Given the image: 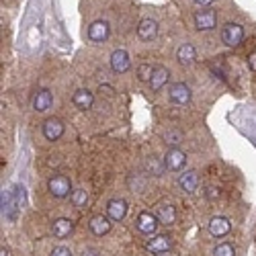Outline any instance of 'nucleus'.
Here are the masks:
<instances>
[{"label": "nucleus", "instance_id": "obj_1", "mask_svg": "<svg viewBox=\"0 0 256 256\" xmlns=\"http://www.w3.org/2000/svg\"><path fill=\"white\" fill-rule=\"evenodd\" d=\"M244 39V27L238 25V23H228L224 29H222V41L230 48H236L242 44Z\"/></svg>", "mask_w": 256, "mask_h": 256}, {"label": "nucleus", "instance_id": "obj_2", "mask_svg": "<svg viewBox=\"0 0 256 256\" xmlns=\"http://www.w3.org/2000/svg\"><path fill=\"white\" fill-rule=\"evenodd\" d=\"M48 188H50V193H52L54 197L62 199V197L70 195L72 184H70V178H68V176H64V174H56V176H52V178H50Z\"/></svg>", "mask_w": 256, "mask_h": 256}, {"label": "nucleus", "instance_id": "obj_3", "mask_svg": "<svg viewBox=\"0 0 256 256\" xmlns=\"http://www.w3.org/2000/svg\"><path fill=\"white\" fill-rule=\"evenodd\" d=\"M216 25H218V14H216V10L203 8V10H197V12H195V27H197L199 31H211Z\"/></svg>", "mask_w": 256, "mask_h": 256}, {"label": "nucleus", "instance_id": "obj_4", "mask_svg": "<svg viewBox=\"0 0 256 256\" xmlns=\"http://www.w3.org/2000/svg\"><path fill=\"white\" fill-rule=\"evenodd\" d=\"M162 164L168 170H182L184 164H186V154L182 150H178V148H170V150L166 152V156H164Z\"/></svg>", "mask_w": 256, "mask_h": 256}, {"label": "nucleus", "instance_id": "obj_5", "mask_svg": "<svg viewBox=\"0 0 256 256\" xmlns=\"http://www.w3.org/2000/svg\"><path fill=\"white\" fill-rule=\"evenodd\" d=\"M64 123L58 119V117H50V119H46L44 121V136H46V140H50V142H56V140H60L62 136H64Z\"/></svg>", "mask_w": 256, "mask_h": 256}, {"label": "nucleus", "instance_id": "obj_6", "mask_svg": "<svg viewBox=\"0 0 256 256\" xmlns=\"http://www.w3.org/2000/svg\"><path fill=\"white\" fill-rule=\"evenodd\" d=\"M130 66H132L130 54H127L125 50H115V52L111 54V68H113V72L123 74V72L130 70Z\"/></svg>", "mask_w": 256, "mask_h": 256}, {"label": "nucleus", "instance_id": "obj_7", "mask_svg": "<svg viewBox=\"0 0 256 256\" xmlns=\"http://www.w3.org/2000/svg\"><path fill=\"white\" fill-rule=\"evenodd\" d=\"M158 224H160L158 218L152 216L150 211H142L140 216H138V222H136V226H138V230L142 234H154L156 228H158Z\"/></svg>", "mask_w": 256, "mask_h": 256}, {"label": "nucleus", "instance_id": "obj_8", "mask_svg": "<svg viewBox=\"0 0 256 256\" xmlns=\"http://www.w3.org/2000/svg\"><path fill=\"white\" fill-rule=\"evenodd\" d=\"M168 96H170V100L176 102V104H186L190 100V88L186 86V84H182V82H176V84L170 86Z\"/></svg>", "mask_w": 256, "mask_h": 256}, {"label": "nucleus", "instance_id": "obj_9", "mask_svg": "<svg viewBox=\"0 0 256 256\" xmlns=\"http://www.w3.org/2000/svg\"><path fill=\"white\" fill-rule=\"evenodd\" d=\"M52 102H54V94H52L48 88H41V90H37L35 96H33V109H35L37 113H46L50 106H52Z\"/></svg>", "mask_w": 256, "mask_h": 256}, {"label": "nucleus", "instance_id": "obj_10", "mask_svg": "<svg viewBox=\"0 0 256 256\" xmlns=\"http://www.w3.org/2000/svg\"><path fill=\"white\" fill-rule=\"evenodd\" d=\"M127 213V203L123 199H111L106 205V218L111 222H121Z\"/></svg>", "mask_w": 256, "mask_h": 256}, {"label": "nucleus", "instance_id": "obj_11", "mask_svg": "<svg viewBox=\"0 0 256 256\" xmlns=\"http://www.w3.org/2000/svg\"><path fill=\"white\" fill-rule=\"evenodd\" d=\"M109 33H111V27L106 20H94V23L88 27V37H90V41H96V44L104 41L109 37Z\"/></svg>", "mask_w": 256, "mask_h": 256}, {"label": "nucleus", "instance_id": "obj_12", "mask_svg": "<svg viewBox=\"0 0 256 256\" xmlns=\"http://www.w3.org/2000/svg\"><path fill=\"white\" fill-rule=\"evenodd\" d=\"M230 230H232V224H230V220H226V218H213L211 222H209V234L211 236H216V238H224V236H228L230 234Z\"/></svg>", "mask_w": 256, "mask_h": 256}, {"label": "nucleus", "instance_id": "obj_13", "mask_svg": "<svg viewBox=\"0 0 256 256\" xmlns=\"http://www.w3.org/2000/svg\"><path fill=\"white\" fill-rule=\"evenodd\" d=\"M138 35H140L144 41H152V39L158 35V23H156L154 18H144V20H140Z\"/></svg>", "mask_w": 256, "mask_h": 256}, {"label": "nucleus", "instance_id": "obj_14", "mask_svg": "<svg viewBox=\"0 0 256 256\" xmlns=\"http://www.w3.org/2000/svg\"><path fill=\"white\" fill-rule=\"evenodd\" d=\"M72 230H74V222H72V220H66V218L56 220V222H54V226H52L54 236H56V238H60V240L68 238L70 234H72Z\"/></svg>", "mask_w": 256, "mask_h": 256}, {"label": "nucleus", "instance_id": "obj_15", "mask_svg": "<svg viewBox=\"0 0 256 256\" xmlns=\"http://www.w3.org/2000/svg\"><path fill=\"white\" fill-rule=\"evenodd\" d=\"M72 100H74V104L78 106V109L88 111L90 106L94 104V94H92L90 90H86V88H80V90H76V92H74Z\"/></svg>", "mask_w": 256, "mask_h": 256}, {"label": "nucleus", "instance_id": "obj_16", "mask_svg": "<svg viewBox=\"0 0 256 256\" xmlns=\"http://www.w3.org/2000/svg\"><path fill=\"white\" fill-rule=\"evenodd\" d=\"M178 184L182 190H186V193H195L197 186H199V174L195 170H186L184 174L178 176Z\"/></svg>", "mask_w": 256, "mask_h": 256}, {"label": "nucleus", "instance_id": "obj_17", "mask_svg": "<svg viewBox=\"0 0 256 256\" xmlns=\"http://www.w3.org/2000/svg\"><path fill=\"white\" fill-rule=\"evenodd\" d=\"M90 232L94 234V236H104V234H109L111 230V220L106 218V216H94L88 224Z\"/></svg>", "mask_w": 256, "mask_h": 256}, {"label": "nucleus", "instance_id": "obj_18", "mask_svg": "<svg viewBox=\"0 0 256 256\" xmlns=\"http://www.w3.org/2000/svg\"><path fill=\"white\" fill-rule=\"evenodd\" d=\"M168 78H170V70L164 68V66H156L154 68V74H152V80H150V88L154 92H158L164 86V84L168 82Z\"/></svg>", "mask_w": 256, "mask_h": 256}, {"label": "nucleus", "instance_id": "obj_19", "mask_svg": "<svg viewBox=\"0 0 256 256\" xmlns=\"http://www.w3.org/2000/svg\"><path fill=\"white\" fill-rule=\"evenodd\" d=\"M170 246H172V242H170L168 236H154L152 240H148V244H146V248L150 252H154V254H164V252L170 250Z\"/></svg>", "mask_w": 256, "mask_h": 256}, {"label": "nucleus", "instance_id": "obj_20", "mask_svg": "<svg viewBox=\"0 0 256 256\" xmlns=\"http://www.w3.org/2000/svg\"><path fill=\"white\" fill-rule=\"evenodd\" d=\"M156 218H158V222L162 226H170V224H174V220H176V211L170 203H162V205H158Z\"/></svg>", "mask_w": 256, "mask_h": 256}, {"label": "nucleus", "instance_id": "obj_21", "mask_svg": "<svg viewBox=\"0 0 256 256\" xmlns=\"http://www.w3.org/2000/svg\"><path fill=\"white\" fill-rule=\"evenodd\" d=\"M176 60L182 64V66H188L197 60V50L190 46V44H182L178 50H176Z\"/></svg>", "mask_w": 256, "mask_h": 256}, {"label": "nucleus", "instance_id": "obj_22", "mask_svg": "<svg viewBox=\"0 0 256 256\" xmlns=\"http://www.w3.org/2000/svg\"><path fill=\"white\" fill-rule=\"evenodd\" d=\"M72 203H74L76 207H86V203H88V190H86V188H76V190H72Z\"/></svg>", "mask_w": 256, "mask_h": 256}, {"label": "nucleus", "instance_id": "obj_23", "mask_svg": "<svg viewBox=\"0 0 256 256\" xmlns=\"http://www.w3.org/2000/svg\"><path fill=\"white\" fill-rule=\"evenodd\" d=\"M152 74H154V68L150 66V64H140L138 78H140L142 82H150V80H152Z\"/></svg>", "mask_w": 256, "mask_h": 256}, {"label": "nucleus", "instance_id": "obj_24", "mask_svg": "<svg viewBox=\"0 0 256 256\" xmlns=\"http://www.w3.org/2000/svg\"><path fill=\"white\" fill-rule=\"evenodd\" d=\"M213 256H236V250H234L232 244L224 242V244H220L216 250H213Z\"/></svg>", "mask_w": 256, "mask_h": 256}, {"label": "nucleus", "instance_id": "obj_25", "mask_svg": "<svg viewBox=\"0 0 256 256\" xmlns=\"http://www.w3.org/2000/svg\"><path fill=\"white\" fill-rule=\"evenodd\" d=\"M146 166H148V170H154V174H156V176H160V174H162V170H164V164H160L156 158H150V160L146 162Z\"/></svg>", "mask_w": 256, "mask_h": 256}, {"label": "nucleus", "instance_id": "obj_26", "mask_svg": "<svg viewBox=\"0 0 256 256\" xmlns=\"http://www.w3.org/2000/svg\"><path fill=\"white\" fill-rule=\"evenodd\" d=\"M164 140H166V144H170V146H178L180 144V140H182V136L178 134V132H168L166 136H164Z\"/></svg>", "mask_w": 256, "mask_h": 256}, {"label": "nucleus", "instance_id": "obj_27", "mask_svg": "<svg viewBox=\"0 0 256 256\" xmlns=\"http://www.w3.org/2000/svg\"><path fill=\"white\" fill-rule=\"evenodd\" d=\"M52 256H72V252H70V248H66V246H56V248L52 250Z\"/></svg>", "mask_w": 256, "mask_h": 256}, {"label": "nucleus", "instance_id": "obj_28", "mask_svg": "<svg viewBox=\"0 0 256 256\" xmlns=\"http://www.w3.org/2000/svg\"><path fill=\"white\" fill-rule=\"evenodd\" d=\"M248 68H250L252 72H256V52H252V54L248 56Z\"/></svg>", "mask_w": 256, "mask_h": 256}, {"label": "nucleus", "instance_id": "obj_29", "mask_svg": "<svg viewBox=\"0 0 256 256\" xmlns=\"http://www.w3.org/2000/svg\"><path fill=\"white\" fill-rule=\"evenodd\" d=\"M82 256H102V254H100L96 248H86V250L82 252Z\"/></svg>", "mask_w": 256, "mask_h": 256}, {"label": "nucleus", "instance_id": "obj_30", "mask_svg": "<svg viewBox=\"0 0 256 256\" xmlns=\"http://www.w3.org/2000/svg\"><path fill=\"white\" fill-rule=\"evenodd\" d=\"M213 2V0H195V4H199V6H209Z\"/></svg>", "mask_w": 256, "mask_h": 256}, {"label": "nucleus", "instance_id": "obj_31", "mask_svg": "<svg viewBox=\"0 0 256 256\" xmlns=\"http://www.w3.org/2000/svg\"><path fill=\"white\" fill-rule=\"evenodd\" d=\"M0 256H8V250L2 246V248H0Z\"/></svg>", "mask_w": 256, "mask_h": 256}]
</instances>
